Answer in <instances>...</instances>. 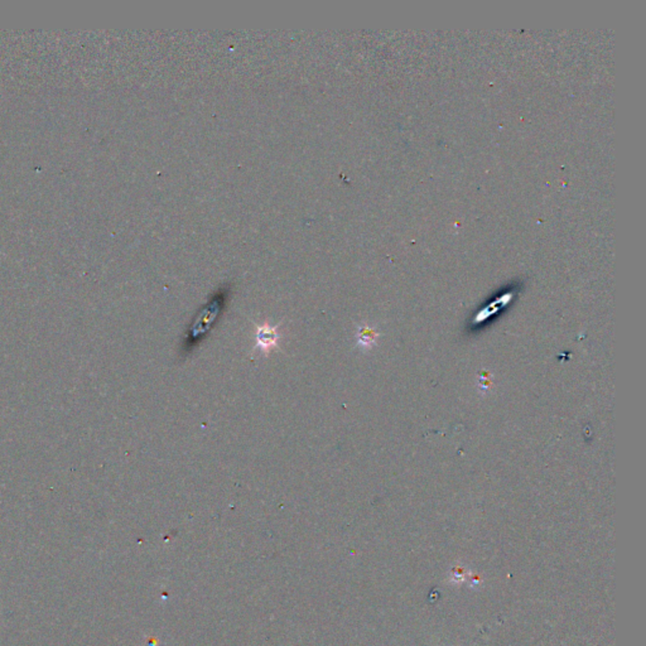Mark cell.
I'll use <instances>...</instances> for the list:
<instances>
[{
  "mask_svg": "<svg viewBox=\"0 0 646 646\" xmlns=\"http://www.w3.org/2000/svg\"><path fill=\"white\" fill-rule=\"evenodd\" d=\"M255 340H257V349L262 352L268 354L269 351L274 349L278 344L280 332L277 327H272L269 323H265L263 326L257 327Z\"/></svg>",
  "mask_w": 646,
  "mask_h": 646,
  "instance_id": "6da1fadb",
  "label": "cell"
},
{
  "mask_svg": "<svg viewBox=\"0 0 646 646\" xmlns=\"http://www.w3.org/2000/svg\"><path fill=\"white\" fill-rule=\"evenodd\" d=\"M374 341H375V334H374L373 329H367V327H364V329H360V332L357 334V342L359 345L364 346V347H370L373 345Z\"/></svg>",
  "mask_w": 646,
  "mask_h": 646,
  "instance_id": "7a4b0ae2",
  "label": "cell"
}]
</instances>
